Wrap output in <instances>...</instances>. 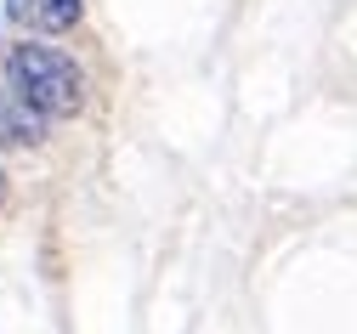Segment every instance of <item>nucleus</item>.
Listing matches in <instances>:
<instances>
[{
  "mask_svg": "<svg viewBox=\"0 0 357 334\" xmlns=\"http://www.w3.org/2000/svg\"><path fill=\"white\" fill-rule=\"evenodd\" d=\"M6 91L23 97L34 114H46V119H68L79 108V97H85V79H79V68L63 52L23 40V45L6 52Z\"/></svg>",
  "mask_w": 357,
  "mask_h": 334,
  "instance_id": "nucleus-1",
  "label": "nucleus"
},
{
  "mask_svg": "<svg viewBox=\"0 0 357 334\" xmlns=\"http://www.w3.org/2000/svg\"><path fill=\"white\" fill-rule=\"evenodd\" d=\"M40 136H46V114H34L23 97L0 91V142L6 148H34Z\"/></svg>",
  "mask_w": 357,
  "mask_h": 334,
  "instance_id": "nucleus-3",
  "label": "nucleus"
},
{
  "mask_svg": "<svg viewBox=\"0 0 357 334\" xmlns=\"http://www.w3.org/2000/svg\"><path fill=\"white\" fill-rule=\"evenodd\" d=\"M0 199H6V176H0Z\"/></svg>",
  "mask_w": 357,
  "mask_h": 334,
  "instance_id": "nucleus-4",
  "label": "nucleus"
},
{
  "mask_svg": "<svg viewBox=\"0 0 357 334\" xmlns=\"http://www.w3.org/2000/svg\"><path fill=\"white\" fill-rule=\"evenodd\" d=\"M85 12V0H6V17L29 34H63Z\"/></svg>",
  "mask_w": 357,
  "mask_h": 334,
  "instance_id": "nucleus-2",
  "label": "nucleus"
}]
</instances>
